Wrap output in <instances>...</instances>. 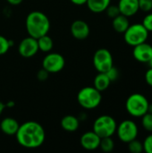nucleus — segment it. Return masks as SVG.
<instances>
[{"label":"nucleus","mask_w":152,"mask_h":153,"mask_svg":"<svg viewBox=\"0 0 152 153\" xmlns=\"http://www.w3.org/2000/svg\"><path fill=\"white\" fill-rule=\"evenodd\" d=\"M18 143L26 149H37L40 147L46 139L43 126L35 121H28L19 126L15 134Z\"/></svg>","instance_id":"1"},{"label":"nucleus","mask_w":152,"mask_h":153,"mask_svg":"<svg viewBox=\"0 0 152 153\" xmlns=\"http://www.w3.org/2000/svg\"><path fill=\"white\" fill-rule=\"evenodd\" d=\"M25 27L29 36L39 39L48 33L50 30V21L44 13L32 11L26 17Z\"/></svg>","instance_id":"2"},{"label":"nucleus","mask_w":152,"mask_h":153,"mask_svg":"<svg viewBox=\"0 0 152 153\" xmlns=\"http://www.w3.org/2000/svg\"><path fill=\"white\" fill-rule=\"evenodd\" d=\"M101 100V92L95 87H84L77 94V101L84 109H94L98 108Z\"/></svg>","instance_id":"3"},{"label":"nucleus","mask_w":152,"mask_h":153,"mask_svg":"<svg viewBox=\"0 0 152 153\" xmlns=\"http://www.w3.org/2000/svg\"><path fill=\"white\" fill-rule=\"evenodd\" d=\"M148 99L141 93L131 94L125 101V108L128 114L133 117H142L148 112Z\"/></svg>","instance_id":"4"},{"label":"nucleus","mask_w":152,"mask_h":153,"mask_svg":"<svg viewBox=\"0 0 152 153\" xmlns=\"http://www.w3.org/2000/svg\"><path fill=\"white\" fill-rule=\"evenodd\" d=\"M117 124L114 117L108 115L99 117L93 124V131L100 137H112L116 131Z\"/></svg>","instance_id":"5"},{"label":"nucleus","mask_w":152,"mask_h":153,"mask_svg":"<svg viewBox=\"0 0 152 153\" xmlns=\"http://www.w3.org/2000/svg\"><path fill=\"white\" fill-rule=\"evenodd\" d=\"M125 41L132 47L146 42L149 38V31L142 23H133L129 25L127 30L123 33Z\"/></svg>","instance_id":"6"},{"label":"nucleus","mask_w":152,"mask_h":153,"mask_svg":"<svg viewBox=\"0 0 152 153\" xmlns=\"http://www.w3.org/2000/svg\"><path fill=\"white\" fill-rule=\"evenodd\" d=\"M138 126L135 122L130 119L122 121L116 127V134L119 140L125 143H128L138 136Z\"/></svg>","instance_id":"7"},{"label":"nucleus","mask_w":152,"mask_h":153,"mask_svg":"<svg viewBox=\"0 0 152 153\" xmlns=\"http://www.w3.org/2000/svg\"><path fill=\"white\" fill-rule=\"evenodd\" d=\"M93 65L99 73H106L114 65L110 51L107 48L98 49L93 56Z\"/></svg>","instance_id":"8"},{"label":"nucleus","mask_w":152,"mask_h":153,"mask_svg":"<svg viewBox=\"0 0 152 153\" xmlns=\"http://www.w3.org/2000/svg\"><path fill=\"white\" fill-rule=\"evenodd\" d=\"M65 65V57L59 53H49L42 60V68L49 74H56L64 69Z\"/></svg>","instance_id":"9"},{"label":"nucleus","mask_w":152,"mask_h":153,"mask_svg":"<svg viewBox=\"0 0 152 153\" xmlns=\"http://www.w3.org/2000/svg\"><path fill=\"white\" fill-rule=\"evenodd\" d=\"M18 52L20 56L25 58L34 56L39 52L37 39H34L30 36L24 38L18 46Z\"/></svg>","instance_id":"10"},{"label":"nucleus","mask_w":152,"mask_h":153,"mask_svg":"<svg viewBox=\"0 0 152 153\" xmlns=\"http://www.w3.org/2000/svg\"><path fill=\"white\" fill-rule=\"evenodd\" d=\"M70 31L74 39L78 40H83L89 37L90 29L86 22L82 20H76L71 24Z\"/></svg>","instance_id":"11"},{"label":"nucleus","mask_w":152,"mask_h":153,"mask_svg":"<svg viewBox=\"0 0 152 153\" xmlns=\"http://www.w3.org/2000/svg\"><path fill=\"white\" fill-rule=\"evenodd\" d=\"M133 56L140 63H147L152 56V46L147 42L141 43L133 47Z\"/></svg>","instance_id":"12"},{"label":"nucleus","mask_w":152,"mask_h":153,"mask_svg":"<svg viewBox=\"0 0 152 153\" xmlns=\"http://www.w3.org/2000/svg\"><path fill=\"white\" fill-rule=\"evenodd\" d=\"M100 140L101 138L94 131H89L82 135L80 143L83 149L87 151H94L99 148Z\"/></svg>","instance_id":"13"},{"label":"nucleus","mask_w":152,"mask_h":153,"mask_svg":"<svg viewBox=\"0 0 152 153\" xmlns=\"http://www.w3.org/2000/svg\"><path fill=\"white\" fill-rule=\"evenodd\" d=\"M117 6L120 13L126 17L133 16L140 10L138 0H119Z\"/></svg>","instance_id":"14"},{"label":"nucleus","mask_w":152,"mask_h":153,"mask_svg":"<svg viewBox=\"0 0 152 153\" xmlns=\"http://www.w3.org/2000/svg\"><path fill=\"white\" fill-rule=\"evenodd\" d=\"M19 123L13 117H5L0 122V129L6 135H15L19 129Z\"/></svg>","instance_id":"15"},{"label":"nucleus","mask_w":152,"mask_h":153,"mask_svg":"<svg viewBox=\"0 0 152 153\" xmlns=\"http://www.w3.org/2000/svg\"><path fill=\"white\" fill-rule=\"evenodd\" d=\"M80 126V119L73 115L65 116L61 120V127L69 133H73L78 130Z\"/></svg>","instance_id":"16"},{"label":"nucleus","mask_w":152,"mask_h":153,"mask_svg":"<svg viewBox=\"0 0 152 153\" xmlns=\"http://www.w3.org/2000/svg\"><path fill=\"white\" fill-rule=\"evenodd\" d=\"M111 0H87L86 4L89 10L94 13H100L106 11Z\"/></svg>","instance_id":"17"},{"label":"nucleus","mask_w":152,"mask_h":153,"mask_svg":"<svg viewBox=\"0 0 152 153\" xmlns=\"http://www.w3.org/2000/svg\"><path fill=\"white\" fill-rule=\"evenodd\" d=\"M112 20H113L112 26H113L114 30L118 33H124L130 25L128 17H126L121 13L118 14L116 17L113 18Z\"/></svg>","instance_id":"18"},{"label":"nucleus","mask_w":152,"mask_h":153,"mask_svg":"<svg viewBox=\"0 0 152 153\" xmlns=\"http://www.w3.org/2000/svg\"><path fill=\"white\" fill-rule=\"evenodd\" d=\"M110 83H111V81L109 80L106 73H99L94 78L93 87H95L98 91L102 92L109 87Z\"/></svg>","instance_id":"19"},{"label":"nucleus","mask_w":152,"mask_h":153,"mask_svg":"<svg viewBox=\"0 0 152 153\" xmlns=\"http://www.w3.org/2000/svg\"><path fill=\"white\" fill-rule=\"evenodd\" d=\"M37 41H38L39 50L44 53H48L52 50L54 42H53V39L47 34L39 37V39H37Z\"/></svg>","instance_id":"20"},{"label":"nucleus","mask_w":152,"mask_h":153,"mask_svg":"<svg viewBox=\"0 0 152 153\" xmlns=\"http://www.w3.org/2000/svg\"><path fill=\"white\" fill-rule=\"evenodd\" d=\"M99 148L104 152H111L115 148V143L112 139V137H104L101 138Z\"/></svg>","instance_id":"21"},{"label":"nucleus","mask_w":152,"mask_h":153,"mask_svg":"<svg viewBox=\"0 0 152 153\" xmlns=\"http://www.w3.org/2000/svg\"><path fill=\"white\" fill-rule=\"evenodd\" d=\"M13 46V41L11 39H6L5 37L0 35V56L6 54L10 48Z\"/></svg>","instance_id":"22"},{"label":"nucleus","mask_w":152,"mask_h":153,"mask_svg":"<svg viewBox=\"0 0 152 153\" xmlns=\"http://www.w3.org/2000/svg\"><path fill=\"white\" fill-rule=\"evenodd\" d=\"M128 149L132 153H141L143 152V144L140 141L134 139L128 143Z\"/></svg>","instance_id":"23"},{"label":"nucleus","mask_w":152,"mask_h":153,"mask_svg":"<svg viewBox=\"0 0 152 153\" xmlns=\"http://www.w3.org/2000/svg\"><path fill=\"white\" fill-rule=\"evenodd\" d=\"M142 127L148 131L152 133V114L147 112L145 115L142 117Z\"/></svg>","instance_id":"24"},{"label":"nucleus","mask_w":152,"mask_h":153,"mask_svg":"<svg viewBox=\"0 0 152 153\" xmlns=\"http://www.w3.org/2000/svg\"><path fill=\"white\" fill-rule=\"evenodd\" d=\"M139 2V9L145 12L150 13L152 11V0H138Z\"/></svg>","instance_id":"25"},{"label":"nucleus","mask_w":152,"mask_h":153,"mask_svg":"<svg viewBox=\"0 0 152 153\" xmlns=\"http://www.w3.org/2000/svg\"><path fill=\"white\" fill-rule=\"evenodd\" d=\"M108 14V16L111 19L116 17L118 14H120V11L117 5H114V4H109L108 6V8L105 11Z\"/></svg>","instance_id":"26"},{"label":"nucleus","mask_w":152,"mask_h":153,"mask_svg":"<svg viewBox=\"0 0 152 153\" xmlns=\"http://www.w3.org/2000/svg\"><path fill=\"white\" fill-rule=\"evenodd\" d=\"M106 74L108 75V77L109 78V80L112 82H115V81H116L118 79V77H119V71H118V69L116 66L113 65L112 67H110L106 72Z\"/></svg>","instance_id":"27"},{"label":"nucleus","mask_w":152,"mask_h":153,"mask_svg":"<svg viewBox=\"0 0 152 153\" xmlns=\"http://www.w3.org/2000/svg\"><path fill=\"white\" fill-rule=\"evenodd\" d=\"M142 23L149 32L152 31V13L150 12V13H148V14L145 15Z\"/></svg>","instance_id":"28"},{"label":"nucleus","mask_w":152,"mask_h":153,"mask_svg":"<svg viewBox=\"0 0 152 153\" xmlns=\"http://www.w3.org/2000/svg\"><path fill=\"white\" fill-rule=\"evenodd\" d=\"M143 151L147 153H152V134H149L143 141Z\"/></svg>","instance_id":"29"},{"label":"nucleus","mask_w":152,"mask_h":153,"mask_svg":"<svg viewBox=\"0 0 152 153\" xmlns=\"http://www.w3.org/2000/svg\"><path fill=\"white\" fill-rule=\"evenodd\" d=\"M48 75H49V73L44 68H41L37 73V79L40 82H45L48 78Z\"/></svg>","instance_id":"30"},{"label":"nucleus","mask_w":152,"mask_h":153,"mask_svg":"<svg viewBox=\"0 0 152 153\" xmlns=\"http://www.w3.org/2000/svg\"><path fill=\"white\" fill-rule=\"evenodd\" d=\"M145 82L149 86L152 87V67H150L145 73Z\"/></svg>","instance_id":"31"},{"label":"nucleus","mask_w":152,"mask_h":153,"mask_svg":"<svg viewBox=\"0 0 152 153\" xmlns=\"http://www.w3.org/2000/svg\"><path fill=\"white\" fill-rule=\"evenodd\" d=\"M70 1L75 5H83V4H86V2H87V0H70Z\"/></svg>","instance_id":"32"},{"label":"nucleus","mask_w":152,"mask_h":153,"mask_svg":"<svg viewBox=\"0 0 152 153\" xmlns=\"http://www.w3.org/2000/svg\"><path fill=\"white\" fill-rule=\"evenodd\" d=\"M6 1L12 5H19L20 4L22 3L23 0H6Z\"/></svg>","instance_id":"33"},{"label":"nucleus","mask_w":152,"mask_h":153,"mask_svg":"<svg viewBox=\"0 0 152 153\" xmlns=\"http://www.w3.org/2000/svg\"><path fill=\"white\" fill-rule=\"evenodd\" d=\"M15 106V103L13 100H9L6 104H5V108H13Z\"/></svg>","instance_id":"34"},{"label":"nucleus","mask_w":152,"mask_h":153,"mask_svg":"<svg viewBox=\"0 0 152 153\" xmlns=\"http://www.w3.org/2000/svg\"><path fill=\"white\" fill-rule=\"evenodd\" d=\"M4 108H5V104H4V102L0 101V116H1V115H2V113L4 112Z\"/></svg>","instance_id":"35"},{"label":"nucleus","mask_w":152,"mask_h":153,"mask_svg":"<svg viewBox=\"0 0 152 153\" xmlns=\"http://www.w3.org/2000/svg\"><path fill=\"white\" fill-rule=\"evenodd\" d=\"M148 112L149 113H151L152 114V104H149V108H148Z\"/></svg>","instance_id":"36"},{"label":"nucleus","mask_w":152,"mask_h":153,"mask_svg":"<svg viewBox=\"0 0 152 153\" xmlns=\"http://www.w3.org/2000/svg\"><path fill=\"white\" fill-rule=\"evenodd\" d=\"M148 64H149V65H150V67H152V56H151V58L150 59V61L148 62Z\"/></svg>","instance_id":"37"}]
</instances>
